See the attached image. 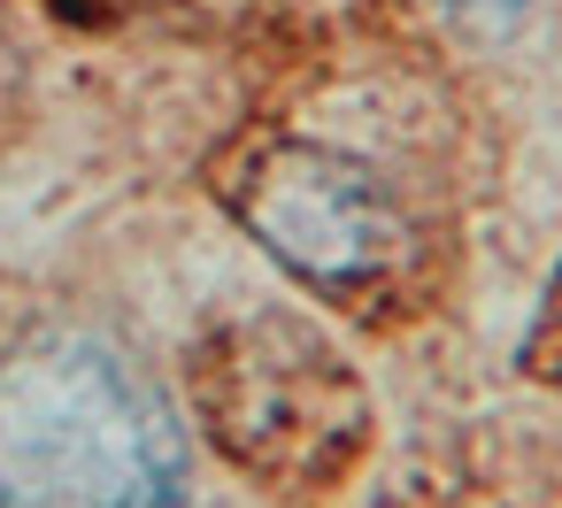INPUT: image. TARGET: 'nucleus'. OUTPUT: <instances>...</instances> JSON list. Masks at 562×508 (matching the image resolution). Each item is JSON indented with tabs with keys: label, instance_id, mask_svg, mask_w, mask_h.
I'll return each mask as SVG.
<instances>
[{
	"label": "nucleus",
	"instance_id": "f257e3e1",
	"mask_svg": "<svg viewBox=\"0 0 562 508\" xmlns=\"http://www.w3.org/2000/svg\"><path fill=\"white\" fill-rule=\"evenodd\" d=\"M0 508H186V431L170 400L86 331L9 347Z\"/></svg>",
	"mask_w": 562,
	"mask_h": 508
},
{
	"label": "nucleus",
	"instance_id": "f03ea898",
	"mask_svg": "<svg viewBox=\"0 0 562 508\" xmlns=\"http://www.w3.org/2000/svg\"><path fill=\"white\" fill-rule=\"evenodd\" d=\"M193 400L216 447L278 485H324L362 454L370 400L355 370L285 316H239L201 339Z\"/></svg>",
	"mask_w": 562,
	"mask_h": 508
},
{
	"label": "nucleus",
	"instance_id": "7ed1b4c3",
	"mask_svg": "<svg viewBox=\"0 0 562 508\" xmlns=\"http://www.w3.org/2000/svg\"><path fill=\"white\" fill-rule=\"evenodd\" d=\"M216 193L301 285L339 301L385 293L416 255V232L378 170L324 139H247L216 170Z\"/></svg>",
	"mask_w": 562,
	"mask_h": 508
}]
</instances>
